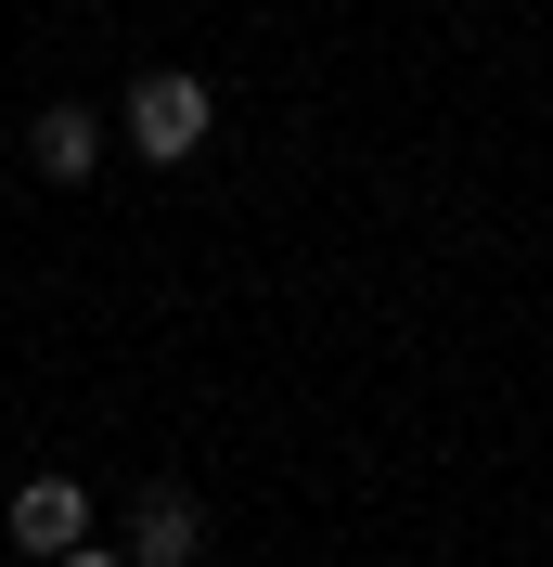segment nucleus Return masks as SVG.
I'll return each mask as SVG.
<instances>
[{
  "label": "nucleus",
  "instance_id": "nucleus-3",
  "mask_svg": "<svg viewBox=\"0 0 553 567\" xmlns=\"http://www.w3.org/2000/svg\"><path fill=\"white\" fill-rule=\"evenodd\" d=\"M194 555H207V503H194V491H142L129 567H194Z\"/></svg>",
  "mask_w": 553,
  "mask_h": 567
},
{
  "label": "nucleus",
  "instance_id": "nucleus-5",
  "mask_svg": "<svg viewBox=\"0 0 553 567\" xmlns=\"http://www.w3.org/2000/svg\"><path fill=\"white\" fill-rule=\"evenodd\" d=\"M52 567H129V542H77V555H52Z\"/></svg>",
  "mask_w": 553,
  "mask_h": 567
},
{
  "label": "nucleus",
  "instance_id": "nucleus-2",
  "mask_svg": "<svg viewBox=\"0 0 553 567\" xmlns=\"http://www.w3.org/2000/svg\"><path fill=\"white\" fill-rule=\"evenodd\" d=\"M0 529L27 542V555H77V542H91V491H77L65 464H39L27 491H13V516H0Z\"/></svg>",
  "mask_w": 553,
  "mask_h": 567
},
{
  "label": "nucleus",
  "instance_id": "nucleus-1",
  "mask_svg": "<svg viewBox=\"0 0 553 567\" xmlns=\"http://www.w3.org/2000/svg\"><path fill=\"white\" fill-rule=\"evenodd\" d=\"M116 130L142 142V168H180L194 142L219 130V104H207V78H180V65H155V78H129V116Z\"/></svg>",
  "mask_w": 553,
  "mask_h": 567
},
{
  "label": "nucleus",
  "instance_id": "nucleus-4",
  "mask_svg": "<svg viewBox=\"0 0 553 567\" xmlns=\"http://www.w3.org/2000/svg\"><path fill=\"white\" fill-rule=\"evenodd\" d=\"M27 155H39V181H91V168H104V116H91V104H39Z\"/></svg>",
  "mask_w": 553,
  "mask_h": 567
}]
</instances>
